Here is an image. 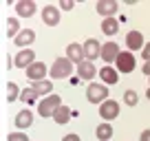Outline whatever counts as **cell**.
Listing matches in <instances>:
<instances>
[{
	"label": "cell",
	"instance_id": "4",
	"mask_svg": "<svg viewBox=\"0 0 150 141\" xmlns=\"http://www.w3.org/2000/svg\"><path fill=\"white\" fill-rule=\"evenodd\" d=\"M117 115H119V104L115 102V99L102 102V106H99V117H102L104 121H112V119H117Z\"/></svg>",
	"mask_w": 150,
	"mask_h": 141
},
{
	"label": "cell",
	"instance_id": "30",
	"mask_svg": "<svg viewBox=\"0 0 150 141\" xmlns=\"http://www.w3.org/2000/svg\"><path fill=\"white\" fill-rule=\"evenodd\" d=\"M139 141H150V130H144V132H141Z\"/></svg>",
	"mask_w": 150,
	"mask_h": 141
},
{
	"label": "cell",
	"instance_id": "13",
	"mask_svg": "<svg viewBox=\"0 0 150 141\" xmlns=\"http://www.w3.org/2000/svg\"><path fill=\"white\" fill-rule=\"evenodd\" d=\"M126 47L130 49V51H139V49H144V47H146L144 35H141L139 31H128V35H126Z\"/></svg>",
	"mask_w": 150,
	"mask_h": 141
},
{
	"label": "cell",
	"instance_id": "19",
	"mask_svg": "<svg viewBox=\"0 0 150 141\" xmlns=\"http://www.w3.org/2000/svg\"><path fill=\"white\" fill-rule=\"evenodd\" d=\"M33 123V115H31V110H20L18 115H16V126L18 128H29Z\"/></svg>",
	"mask_w": 150,
	"mask_h": 141
},
{
	"label": "cell",
	"instance_id": "17",
	"mask_svg": "<svg viewBox=\"0 0 150 141\" xmlns=\"http://www.w3.org/2000/svg\"><path fill=\"white\" fill-rule=\"evenodd\" d=\"M97 75L102 77V84H117V80H119V70H117V68H112V66H104V68L99 70Z\"/></svg>",
	"mask_w": 150,
	"mask_h": 141
},
{
	"label": "cell",
	"instance_id": "22",
	"mask_svg": "<svg viewBox=\"0 0 150 141\" xmlns=\"http://www.w3.org/2000/svg\"><path fill=\"white\" fill-rule=\"evenodd\" d=\"M18 33H20V22H18V18H9V20H7V35L16 40V35H18Z\"/></svg>",
	"mask_w": 150,
	"mask_h": 141
},
{
	"label": "cell",
	"instance_id": "33",
	"mask_svg": "<svg viewBox=\"0 0 150 141\" xmlns=\"http://www.w3.org/2000/svg\"><path fill=\"white\" fill-rule=\"evenodd\" d=\"M146 97H148V99H150V88H148V90H146Z\"/></svg>",
	"mask_w": 150,
	"mask_h": 141
},
{
	"label": "cell",
	"instance_id": "27",
	"mask_svg": "<svg viewBox=\"0 0 150 141\" xmlns=\"http://www.w3.org/2000/svg\"><path fill=\"white\" fill-rule=\"evenodd\" d=\"M7 141H29V137L24 135V132H11V135L7 137Z\"/></svg>",
	"mask_w": 150,
	"mask_h": 141
},
{
	"label": "cell",
	"instance_id": "31",
	"mask_svg": "<svg viewBox=\"0 0 150 141\" xmlns=\"http://www.w3.org/2000/svg\"><path fill=\"white\" fill-rule=\"evenodd\" d=\"M62 141H80V137H77V135H66Z\"/></svg>",
	"mask_w": 150,
	"mask_h": 141
},
{
	"label": "cell",
	"instance_id": "6",
	"mask_svg": "<svg viewBox=\"0 0 150 141\" xmlns=\"http://www.w3.org/2000/svg\"><path fill=\"white\" fill-rule=\"evenodd\" d=\"M47 64H44V62H33L31 66H29L27 68V80H31L33 84H35V82H42L44 77H47Z\"/></svg>",
	"mask_w": 150,
	"mask_h": 141
},
{
	"label": "cell",
	"instance_id": "20",
	"mask_svg": "<svg viewBox=\"0 0 150 141\" xmlns=\"http://www.w3.org/2000/svg\"><path fill=\"white\" fill-rule=\"evenodd\" d=\"M71 108L69 106H60V108L55 110V115H53V119H55V123H60V126H64V123H69V119H71Z\"/></svg>",
	"mask_w": 150,
	"mask_h": 141
},
{
	"label": "cell",
	"instance_id": "8",
	"mask_svg": "<svg viewBox=\"0 0 150 141\" xmlns=\"http://www.w3.org/2000/svg\"><path fill=\"white\" fill-rule=\"evenodd\" d=\"M84 55H86V60H88V62L102 57V44H99L97 40H93V38L86 40V44H84Z\"/></svg>",
	"mask_w": 150,
	"mask_h": 141
},
{
	"label": "cell",
	"instance_id": "21",
	"mask_svg": "<svg viewBox=\"0 0 150 141\" xmlns=\"http://www.w3.org/2000/svg\"><path fill=\"white\" fill-rule=\"evenodd\" d=\"M95 137H97L99 141H108L112 137V126L110 123H99V126L95 128Z\"/></svg>",
	"mask_w": 150,
	"mask_h": 141
},
{
	"label": "cell",
	"instance_id": "18",
	"mask_svg": "<svg viewBox=\"0 0 150 141\" xmlns=\"http://www.w3.org/2000/svg\"><path fill=\"white\" fill-rule=\"evenodd\" d=\"M102 31H104V35H117L119 20L117 18H104L102 20Z\"/></svg>",
	"mask_w": 150,
	"mask_h": 141
},
{
	"label": "cell",
	"instance_id": "14",
	"mask_svg": "<svg viewBox=\"0 0 150 141\" xmlns=\"http://www.w3.org/2000/svg\"><path fill=\"white\" fill-rule=\"evenodd\" d=\"M33 57H35V53L31 49H22L20 53H16V66L18 68H29L33 64Z\"/></svg>",
	"mask_w": 150,
	"mask_h": 141
},
{
	"label": "cell",
	"instance_id": "28",
	"mask_svg": "<svg viewBox=\"0 0 150 141\" xmlns=\"http://www.w3.org/2000/svg\"><path fill=\"white\" fill-rule=\"evenodd\" d=\"M60 7H62L64 11H71V9L75 7V2H73V0H62V2H60Z\"/></svg>",
	"mask_w": 150,
	"mask_h": 141
},
{
	"label": "cell",
	"instance_id": "3",
	"mask_svg": "<svg viewBox=\"0 0 150 141\" xmlns=\"http://www.w3.org/2000/svg\"><path fill=\"white\" fill-rule=\"evenodd\" d=\"M86 99H88L91 104H102L108 99V88L106 84H97V82H93V84H88V88H86Z\"/></svg>",
	"mask_w": 150,
	"mask_h": 141
},
{
	"label": "cell",
	"instance_id": "16",
	"mask_svg": "<svg viewBox=\"0 0 150 141\" xmlns=\"http://www.w3.org/2000/svg\"><path fill=\"white\" fill-rule=\"evenodd\" d=\"M33 40H35V31H33V29H22V31L18 33V35H16V47H29V44H33Z\"/></svg>",
	"mask_w": 150,
	"mask_h": 141
},
{
	"label": "cell",
	"instance_id": "11",
	"mask_svg": "<svg viewBox=\"0 0 150 141\" xmlns=\"http://www.w3.org/2000/svg\"><path fill=\"white\" fill-rule=\"evenodd\" d=\"M42 20H44L47 27H57V22H60V11H57V7L47 5L42 9Z\"/></svg>",
	"mask_w": 150,
	"mask_h": 141
},
{
	"label": "cell",
	"instance_id": "2",
	"mask_svg": "<svg viewBox=\"0 0 150 141\" xmlns=\"http://www.w3.org/2000/svg\"><path fill=\"white\" fill-rule=\"evenodd\" d=\"M71 73H73V62H71L69 57H57V60L53 62V66H51V77L53 80H64Z\"/></svg>",
	"mask_w": 150,
	"mask_h": 141
},
{
	"label": "cell",
	"instance_id": "23",
	"mask_svg": "<svg viewBox=\"0 0 150 141\" xmlns=\"http://www.w3.org/2000/svg\"><path fill=\"white\" fill-rule=\"evenodd\" d=\"M33 88H35L38 95H51L53 84H51V82H47V80H42V82H35V84H33Z\"/></svg>",
	"mask_w": 150,
	"mask_h": 141
},
{
	"label": "cell",
	"instance_id": "12",
	"mask_svg": "<svg viewBox=\"0 0 150 141\" xmlns=\"http://www.w3.org/2000/svg\"><path fill=\"white\" fill-rule=\"evenodd\" d=\"M97 73H99V70L95 68L93 62H88V60H84V62L77 64V75H80V80H93Z\"/></svg>",
	"mask_w": 150,
	"mask_h": 141
},
{
	"label": "cell",
	"instance_id": "10",
	"mask_svg": "<svg viewBox=\"0 0 150 141\" xmlns=\"http://www.w3.org/2000/svg\"><path fill=\"white\" fill-rule=\"evenodd\" d=\"M16 13L20 18H31L35 13V2L33 0H18L16 2Z\"/></svg>",
	"mask_w": 150,
	"mask_h": 141
},
{
	"label": "cell",
	"instance_id": "24",
	"mask_svg": "<svg viewBox=\"0 0 150 141\" xmlns=\"http://www.w3.org/2000/svg\"><path fill=\"white\" fill-rule=\"evenodd\" d=\"M18 88H20V86L16 84V82H9V84H7V102H16V99L22 95Z\"/></svg>",
	"mask_w": 150,
	"mask_h": 141
},
{
	"label": "cell",
	"instance_id": "7",
	"mask_svg": "<svg viewBox=\"0 0 150 141\" xmlns=\"http://www.w3.org/2000/svg\"><path fill=\"white\" fill-rule=\"evenodd\" d=\"M66 57H69L71 62H75V64L84 62V60H86V55H84V44L71 42L69 47H66Z\"/></svg>",
	"mask_w": 150,
	"mask_h": 141
},
{
	"label": "cell",
	"instance_id": "9",
	"mask_svg": "<svg viewBox=\"0 0 150 141\" xmlns=\"http://www.w3.org/2000/svg\"><path fill=\"white\" fill-rule=\"evenodd\" d=\"M95 9H97V13L104 16V18H112V13L119 9V5L115 0H99L97 5H95Z\"/></svg>",
	"mask_w": 150,
	"mask_h": 141
},
{
	"label": "cell",
	"instance_id": "15",
	"mask_svg": "<svg viewBox=\"0 0 150 141\" xmlns=\"http://www.w3.org/2000/svg\"><path fill=\"white\" fill-rule=\"evenodd\" d=\"M119 53H122V51H119L117 42H106V44L102 47V57H104V62H108V64L117 60Z\"/></svg>",
	"mask_w": 150,
	"mask_h": 141
},
{
	"label": "cell",
	"instance_id": "29",
	"mask_svg": "<svg viewBox=\"0 0 150 141\" xmlns=\"http://www.w3.org/2000/svg\"><path fill=\"white\" fill-rule=\"evenodd\" d=\"M141 57H144V60H146V62H148V60H150V42H148V44H146V47H144V49H141Z\"/></svg>",
	"mask_w": 150,
	"mask_h": 141
},
{
	"label": "cell",
	"instance_id": "25",
	"mask_svg": "<svg viewBox=\"0 0 150 141\" xmlns=\"http://www.w3.org/2000/svg\"><path fill=\"white\" fill-rule=\"evenodd\" d=\"M20 99H22L24 104H33V102L38 99L35 88H33V86H31V88H24V90H22V95H20Z\"/></svg>",
	"mask_w": 150,
	"mask_h": 141
},
{
	"label": "cell",
	"instance_id": "26",
	"mask_svg": "<svg viewBox=\"0 0 150 141\" xmlns=\"http://www.w3.org/2000/svg\"><path fill=\"white\" fill-rule=\"evenodd\" d=\"M124 104H126V106H137V104H139V95L128 88L126 93H124Z\"/></svg>",
	"mask_w": 150,
	"mask_h": 141
},
{
	"label": "cell",
	"instance_id": "5",
	"mask_svg": "<svg viewBox=\"0 0 150 141\" xmlns=\"http://www.w3.org/2000/svg\"><path fill=\"white\" fill-rule=\"evenodd\" d=\"M115 68L122 70V73H132V70H135V55L122 51L117 55V60H115Z\"/></svg>",
	"mask_w": 150,
	"mask_h": 141
},
{
	"label": "cell",
	"instance_id": "1",
	"mask_svg": "<svg viewBox=\"0 0 150 141\" xmlns=\"http://www.w3.org/2000/svg\"><path fill=\"white\" fill-rule=\"evenodd\" d=\"M62 106V99H60V95H55V93H51V95H47V97L40 102V106H38V115L40 117H53L55 115V110Z\"/></svg>",
	"mask_w": 150,
	"mask_h": 141
},
{
	"label": "cell",
	"instance_id": "32",
	"mask_svg": "<svg viewBox=\"0 0 150 141\" xmlns=\"http://www.w3.org/2000/svg\"><path fill=\"white\" fill-rule=\"evenodd\" d=\"M141 70H144L146 75L150 77V60H148V62H144V68H141Z\"/></svg>",
	"mask_w": 150,
	"mask_h": 141
}]
</instances>
